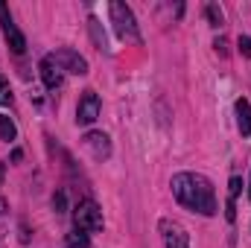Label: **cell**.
I'll return each instance as SVG.
<instances>
[{
    "mask_svg": "<svg viewBox=\"0 0 251 248\" xmlns=\"http://www.w3.org/2000/svg\"><path fill=\"white\" fill-rule=\"evenodd\" d=\"M170 187H173V196L178 198V204H184L193 213H201V216H216L219 213L213 184L201 173H178V175H173Z\"/></svg>",
    "mask_w": 251,
    "mask_h": 248,
    "instance_id": "6da1fadb",
    "label": "cell"
},
{
    "mask_svg": "<svg viewBox=\"0 0 251 248\" xmlns=\"http://www.w3.org/2000/svg\"><path fill=\"white\" fill-rule=\"evenodd\" d=\"M108 15H111V24H114V32L123 38V41H134L140 44V32H137V21L131 15V9L120 3V0H111L108 3Z\"/></svg>",
    "mask_w": 251,
    "mask_h": 248,
    "instance_id": "7a4b0ae2",
    "label": "cell"
},
{
    "mask_svg": "<svg viewBox=\"0 0 251 248\" xmlns=\"http://www.w3.org/2000/svg\"><path fill=\"white\" fill-rule=\"evenodd\" d=\"M73 222H76V228L85 231V234L102 231V210H100V204L91 201V198H82V201L73 207Z\"/></svg>",
    "mask_w": 251,
    "mask_h": 248,
    "instance_id": "3957f363",
    "label": "cell"
},
{
    "mask_svg": "<svg viewBox=\"0 0 251 248\" xmlns=\"http://www.w3.org/2000/svg\"><path fill=\"white\" fill-rule=\"evenodd\" d=\"M0 26H3V38H6L9 50H12L15 56H21V53L26 50V38H24V32L18 29V24L12 21V12H9L6 3H0Z\"/></svg>",
    "mask_w": 251,
    "mask_h": 248,
    "instance_id": "277c9868",
    "label": "cell"
},
{
    "mask_svg": "<svg viewBox=\"0 0 251 248\" xmlns=\"http://www.w3.org/2000/svg\"><path fill=\"white\" fill-rule=\"evenodd\" d=\"M161 237H164V248H190V234L184 231L181 222L176 219H161Z\"/></svg>",
    "mask_w": 251,
    "mask_h": 248,
    "instance_id": "5b68a950",
    "label": "cell"
},
{
    "mask_svg": "<svg viewBox=\"0 0 251 248\" xmlns=\"http://www.w3.org/2000/svg\"><path fill=\"white\" fill-rule=\"evenodd\" d=\"M100 108H102L100 97H97L94 91H85L82 99H79V108H76V123L79 125H91L97 117H100Z\"/></svg>",
    "mask_w": 251,
    "mask_h": 248,
    "instance_id": "8992f818",
    "label": "cell"
},
{
    "mask_svg": "<svg viewBox=\"0 0 251 248\" xmlns=\"http://www.w3.org/2000/svg\"><path fill=\"white\" fill-rule=\"evenodd\" d=\"M50 56H53L56 64H59L62 70H67V73H76V76H85V73H88V62H85L76 50H70V47L56 50V53H50Z\"/></svg>",
    "mask_w": 251,
    "mask_h": 248,
    "instance_id": "52a82bcc",
    "label": "cell"
},
{
    "mask_svg": "<svg viewBox=\"0 0 251 248\" xmlns=\"http://www.w3.org/2000/svg\"><path fill=\"white\" fill-rule=\"evenodd\" d=\"M38 70H41V82H44L50 91L62 88L64 70L59 67V64H56V59H53V56H44V59H41V64H38Z\"/></svg>",
    "mask_w": 251,
    "mask_h": 248,
    "instance_id": "ba28073f",
    "label": "cell"
},
{
    "mask_svg": "<svg viewBox=\"0 0 251 248\" xmlns=\"http://www.w3.org/2000/svg\"><path fill=\"white\" fill-rule=\"evenodd\" d=\"M85 146L91 149V155H94L97 161H105V158L111 155V140H108V134H102V131H88V134H85Z\"/></svg>",
    "mask_w": 251,
    "mask_h": 248,
    "instance_id": "9c48e42d",
    "label": "cell"
},
{
    "mask_svg": "<svg viewBox=\"0 0 251 248\" xmlns=\"http://www.w3.org/2000/svg\"><path fill=\"white\" fill-rule=\"evenodd\" d=\"M234 108H237V125H240L243 137H251V102L246 97H240Z\"/></svg>",
    "mask_w": 251,
    "mask_h": 248,
    "instance_id": "30bf717a",
    "label": "cell"
},
{
    "mask_svg": "<svg viewBox=\"0 0 251 248\" xmlns=\"http://www.w3.org/2000/svg\"><path fill=\"white\" fill-rule=\"evenodd\" d=\"M64 246L67 248H91V237L76 228V231H70V234L64 237Z\"/></svg>",
    "mask_w": 251,
    "mask_h": 248,
    "instance_id": "8fae6325",
    "label": "cell"
},
{
    "mask_svg": "<svg viewBox=\"0 0 251 248\" xmlns=\"http://www.w3.org/2000/svg\"><path fill=\"white\" fill-rule=\"evenodd\" d=\"M18 137V128H15V123L6 117V114H0V140H15Z\"/></svg>",
    "mask_w": 251,
    "mask_h": 248,
    "instance_id": "7c38bea8",
    "label": "cell"
},
{
    "mask_svg": "<svg viewBox=\"0 0 251 248\" xmlns=\"http://www.w3.org/2000/svg\"><path fill=\"white\" fill-rule=\"evenodd\" d=\"M88 24H91V35H94V41L100 44V50H105V32H100V21H97V18H91Z\"/></svg>",
    "mask_w": 251,
    "mask_h": 248,
    "instance_id": "4fadbf2b",
    "label": "cell"
},
{
    "mask_svg": "<svg viewBox=\"0 0 251 248\" xmlns=\"http://www.w3.org/2000/svg\"><path fill=\"white\" fill-rule=\"evenodd\" d=\"M207 18H210V26H222V21H225V18H222V9H219L216 3L207 6Z\"/></svg>",
    "mask_w": 251,
    "mask_h": 248,
    "instance_id": "5bb4252c",
    "label": "cell"
},
{
    "mask_svg": "<svg viewBox=\"0 0 251 248\" xmlns=\"http://www.w3.org/2000/svg\"><path fill=\"white\" fill-rule=\"evenodd\" d=\"M9 102H12V88H9L6 76L0 73V105H9Z\"/></svg>",
    "mask_w": 251,
    "mask_h": 248,
    "instance_id": "9a60e30c",
    "label": "cell"
},
{
    "mask_svg": "<svg viewBox=\"0 0 251 248\" xmlns=\"http://www.w3.org/2000/svg\"><path fill=\"white\" fill-rule=\"evenodd\" d=\"M240 190H243V178H240V175H234V178H231V184H228V198H231V201H237Z\"/></svg>",
    "mask_w": 251,
    "mask_h": 248,
    "instance_id": "2e32d148",
    "label": "cell"
},
{
    "mask_svg": "<svg viewBox=\"0 0 251 248\" xmlns=\"http://www.w3.org/2000/svg\"><path fill=\"white\" fill-rule=\"evenodd\" d=\"M237 47H240V53H243L246 59H251V38L249 35H243V38L237 41Z\"/></svg>",
    "mask_w": 251,
    "mask_h": 248,
    "instance_id": "e0dca14e",
    "label": "cell"
},
{
    "mask_svg": "<svg viewBox=\"0 0 251 248\" xmlns=\"http://www.w3.org/2000/svg\"><path fill=\"white\" fill-rule=\"evenodd\" d=\"M53 207H56V213H62V210H64V193H56V198H53Z\"/></svg>",
    "mask_w": 251,
    "mask_h": 248,
    "instance_id": "ac0fdd59",
    "label": "cell"
},
{
    "mask_svg": "<svg viewBox=\"0 0 251 248\" xmlns=\"http://www.w3.org/2000/svg\"><path fill=\"white\" fill-rule=\"evenodd\" d=\"M213 47H216V53H219V56H225V53H228V50H225V47H228V44H225V38H216V44H213Z\"/></svg>",
    "mask_w": 251,
    "mask_h": 248,
    "instance_id": "d6986e66",
    "label": "cell"
},
{
    "mask_svg": "<svg viewBox=\"0 0 251 248\" xmlns=\"http://www.w3.org/2000/svg\"><path fill=\"white\" fill-rule=\"evenodd\" d=\"M249 198H251V187H249Z\"/></svg>",
    "mask_w": 251,
    "mask_h": 248,
    "instance_id": "ffe728a7",
    "label": "cell"
}]
</instances>
